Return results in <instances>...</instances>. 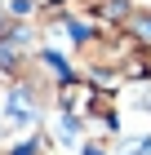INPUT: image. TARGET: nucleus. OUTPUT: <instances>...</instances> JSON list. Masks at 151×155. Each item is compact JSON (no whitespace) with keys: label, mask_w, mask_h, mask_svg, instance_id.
<instances>
[{"label":"nucleus","mask_w":151,"mask_h":155,"mask_svg":"<svg viewBox=\"0 0 151 155\" xmlns=\"http://www.w3.org/2000/svg\"><path fill=\"white\" fill-rule=\"evenodd\" d=\"M120 31H125L133 45H151V5H133V9L125 13Z\"/></svg>","instance_id":"1"},{"label":"nucleus","mask_w":151,"mask_h":155,"mask_svg":"<svg viewBox=\"0 0 151 155\" xmlns=\"http://www.w3.org/2000/svg\"><path fill=\"white\" fill-rule=\"evenodd\" d=\"M125 155H151V133H142V137H129V142H125Z\"/></svg>","instance_id":"2"},{"label":"nucleus","mask_w":151,"mask_h":155,"mask_svg":"<svg viewBox=\"0 0 151 155\" xmlns=\"http://www.w3.org/2000/svg\"><path fill=\"white\" fill-rule=\"evenodd\" d=\"M80 155H111V151H107L102 142H93V137H84V142H80Z\"/></svg>","instance_id":"3"},{"label":"nucleus","mask_w":151,"mask_h":155,"mask_svg":"<svg viewBox=\"0 0 151 155\" xmlns=\"http://www.w3.org/2000/svg\"><path fill=\"white\" fill-rule=\"evenodd\" d=\"M138 107L151 115V84H142V93H138Z\"/></svg>","instance_id":"4"},{"label":"nucleus","mask_w":151,"mask_h":155,"mask_svg":"<svg viewBox=\"0 0 151 155\" xmlns=\"http://www.w3.org/2000/svg\"><path fill=\"white\" fill-rule=\"evenodd\" d=\"M111 5H138V0H111Z\"/></svg>","instance_id":"5"}]
</instances>
